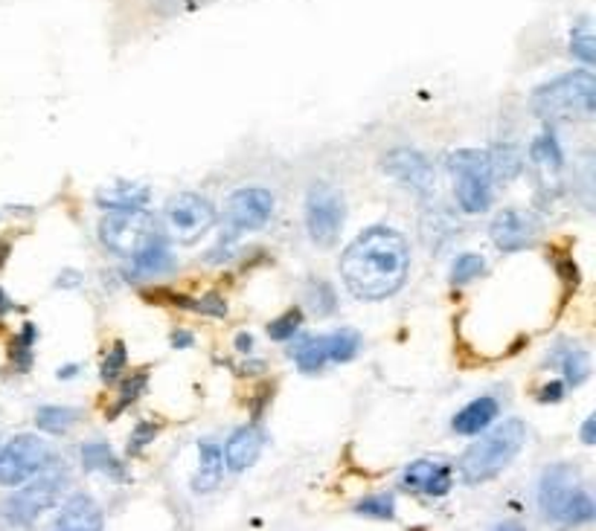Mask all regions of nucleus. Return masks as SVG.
I'll use <instances>...</instances> for the list:
<instances>
[{
	"mask_svg": "<svg viewBox=\"0 0 596 531\" xmlns=\"http://www.w3.org/2000/svg\"><path fill=\"white\" fill-rule=\"evenodd\" d=\"M410 270V247L399 229L369 227L341 256V276L358 299L378 303L399 291Z\"/></svg>",
	"mask_w": 596,
	"mask_h": 531,
	"instance_id": "f257e3e1",
	"label": "nucleus"
},
{
	"mask_svg": "<svg viewBox=\"0 0 596 531\" xmlns=\"http://www.w3.org/2000/svg\"><path fill=\"white\" fill-rule=\"evenodd\" d=\"M527 441V427L518 418H509L504 424H497L495 430L480 433V439L469 444V450L460 456L457 462V474L466 485H480V482L495 479L497 474L512 465Z\"/></svg>",
	"mask_w": 596,
	"mask_h": 531,
	"instance_id": "f03ea898",
	"label": "nucleus"
},
{
	"mask_svg": "<svg viewBox=\"0 0 596 531\" xmlns=\"http://www.w3.org/2000/svg\"><path fill=\"white\" fill-rule=\"evenodd\" d=\"M539 509L544 520H550L558 528H576L593 520V500L579 482L576 467L553 465L544 470L539 482Z\"/></svg>",
	"mask_w": 596,
	"mask_h": 531,
	"instance_id": "7ed1b4c3",
	"label": "nucleus"
},
{
	"mask_svg": "<svg viewBox=\"0 0 596 531\" xmlns=\"http://www.w3.org/2000/svg\"><path fill=\"white\" fill-rule=\"evenodd\" d=\"M532 111L547 123L558 119H588L596 111V79L591 70L565 73L541 84L532 93Z\"/></svg>",
	"mask_w": 596,
	"mask_h": 531,
	"instance_id": "20e7f679",
	"label": "nucleus"
},
{
	"mask_svg": "<svg viewBox=\"0 0 596 531\" xmlns=\"http://www.w3.org/2000/svg\"><path fill=\"white\" fill-rule=\"evenodd\" d=\"M448 172L454 175L457 203L462 212L480 215L492 207V166L488 154L477 149H460L448 157Z\"/></svg>",
	"mask_w": 596,
	"mask_h": 531,
	"instance_id": "39448f33",
	"label": "nucleus"
},
{
	"mask_svg": "<svg viewBox=\"0 0 596 531\" xmlns=\"http://www.w3.org/2000/svg\"><path fill=\"white\" fill-rule=\"evenodd\" d=\"M67 470L50 465L39 474L35 479H30L18 493H12L4 505V517L12 526H30L35 523L44 511H50L53 505L62 500V493L67 488Z\"/></svg>",
	"mask_w": 596,
	"mask_h": 531,
	"instance_id": "423d86ee",
	"label": "nucleus"
},
{
	"mask_svg": "<svg viewBox=\"0 0 596 531\" xmlns=\"http://www.w3.org/2000/svg\"><path fill=\"white\" fill-rule=\"evenodd\" d=\"M160 236L158 224L149 212L143 210H125V212H108L99 221V241L102 247L114 256L134 259L137 253L151 244Z\"/></svg>",
	"mask_w": 596,
	"mask_h": 531,
	"instance_id": "0eeeda50",
	"label": "nucleus"
},
{
	"mask_svg": "<svg viewBox=\"0 0 596 531\" xmlns=\"http://www.w3.org/2000/svg\"><path fill=\"white\" fill-rule=\"evenodd\" d=\"M50 465H56L50 444L39 436L23 433V436H15L0 448V485H23V482L44 474Z\"/></svg>",
	"mask_w": 596,
	"mask_h": 531,
	"instance_id": "6e6552de",
	"label": "nucleus"
},
{
	"mask_svg": "<svg viewBox=\"0 0 596 531\" xmlns=\"http://www.w3.org/2000/svg\"><path fill=\"white\" fill-rule=\"evenodd\" d=\"M347 218V203L332 184H312L306 195V229L317 247H335Z\"/></svg>",
	"mask_w": 596,
	"mask_h": 531,
	"instance_id": "1a4fd4ad",
	"label": "nucleus"
},
{
	"mask_svg": "<svg viewBox=\"0 0 596 531\" xmlns=\"http://www.w3.org/2000/svg\"><path fill=\"white\" fill-rule=\"evenodd\" d=\"M358 348H361V337L352 329L324 337H303L294 346V364L300 372H317L326 364H350Z\"/></svg>",
	"mask_w": 596,
	"mask_h": 531,
	"instance_id": "9d476101",
	"label": "nucleus"
},
{
	"mask_svg": "<svg viewBox=\"0 0 596 531\" xmlns=\"http://www.w3.org/2000/svg\"><path fill=\"white\" fill-rule=\"evenodd\" d=\"M166 224H169V233L177 244H195L216 227V210L207 198L184 192L166 207Z\"/></svg>",
	"mask_w": 596,
	"mask_h": 531,
	"instance_id": "9b49d317",
	"label": "nucleus"
},
{
	"mask_svg": "<svg viewBox=\"0 0 596 531\" xmlns=\"http://www.w3.org/2000/svg\"><path fill=\"white\" fill-rule=\"evenodd\" d=\"M273 195L265 189H236L224 203V224L233 233H254L271 221Z\"/></svg>",
	"mask_w": 596,
	"mask_h": 531,
	"instance_id": "f8f14e48",
	"label": "nucleus"
},
{
	"mask_svg": "<svg viewBox=\"0 0 596 531\" xmlns=\"http://www.w3.org/2000/svg\"><path fill=\"white\" fill-rule=\"evenodd\" d=\"M541 233V224L535 215L523 212V210H504L495 215L492 227H488V236H492V244L504 253H518L535 244V238Z\"/></svg>",
	"mask_w": 596,
	"mask_h": 531,
	"instance_id": "ddd939ff",
	"label": "nucleus"
},
{
	"mask_svg": "<svg viewBox=\"0 0 596 531\" xmlns=\"http://www.w3.org/2000/svg\"><path fill=\"white\" fill-rule=\"evenodd\" d=\"M381 168L399 184L410 186L416 192H428L434 186V166L425 154L413 151V149H393L390 154H384L381 160Z\"/></svg>",
	"mask_w": 596,
	"mask_h": 531,
	"instance_id": "4468645a",
	"label": "nucleus"
},
{
	"mask_svg": "<svg viewBox=\"0 0 596 531\" xmlns=\"http://www.w3.org/2000/svg\"><path fill=\"white\" fill-rule=\"evenodd\" d=\"M451 482H454L451 467L443 462H428V458L408 465L402 474V488L410 493H422V497H445L451 491Z\"/></svg>",
	"mask_w": 596,
	"mask_h": 531,
	"instance_id": "2eb2a0df",
	"label": "nucleus"
},
{
	"mask_svg": "<svg viewBox=\"0 0 596 531\" xmlns=\"http://www.w3.org/2000/svg\"><path fill=\"white\" fill-rule=\"evenodd\" d=\"M53 531H102V509L88 493H76L62 505Z\"/></svg>",
	"mask_w": 596,
	"mask_h": 531,
	"instance_id": "dca6fc26",
	"label": "nucleus"
},
{
	"mask_svg": "<svg viewBox=\"0 0 596 531\" xmlns=\"http://www.w3.org/2000/svg\"><path fill=\"white\" fill-rule=\"evenodd\" d=\"M259 450H262V433L256 427H242L228 439L221 456L233 474H242V470H247L259 458Z\"/></svg>",
	"mask_w": 596,
	"mask_h": 531,
	"instance_id": "f3484780",
	"label": "nucleus"
},
{
	"mask_svg": "<svg viewBox=\"0 0 596 531\" xmlns=\"http://www.w3.org/2000/svg\"><path fill=\"white\" fill-rule=\"evenodd\" d=\"M495 418H497L495 398H474V401H469L451 418V427H454V433H460V436H480Z\"/></svg>",
	"mask_w": 596,
	"mask_h": 531,
	"instance_id": "a211bd4d",
	"label": "nucleus"
},
{
	"mask_svg": "<svg viewBox=\"0 0 596 531\" xmlns=\"http://www.w3.org/2000/svg\"><path fill=\"white\" fill-rule=\"evenodd\" d=\"M224 476V456L216 441H201L198 444V470L193 479V491L195 493H210L212 488H219V482Z\"/></svg>",
	"mask_w": 596,
	"mask_h": 531,
	"instance_id": "6ab92c4d",
	"label": "nucleus"
},
{
	"mask_svg": "<svg viewBox=\"0 0 596 531\" xmlns=\"http://www.w3.org/2000/svg\"><path fill=\"white\" fill-rule=\"evenodd\" d=\"M99 207L108 212H125V210H143L149 201V189L143 184H128V180H117L108 189H99Z\"/></svg>",
	"mask_w": 596,
	"mask_h": 531,
	"instance_id": "aec40b11",
	"label": "nucleus"
},
{
	"mask_svg": "<svg viewBox=\"0 0 596 531\" xmlns=\"http://www.w3.org/2000/svg\"><path fill=\"white\" fill-rule=\"evenodd\" d=\"M169 268H172V253H169V244L163 241V236H158L151 244H146L131 259V273L134 276H158Z\"/></svg>",
	"mask_w": 596,
	"mask_h": 531,
	"instance_id": "412c9836",
	"label": "nucleus"
},
{
	"mask_svg": "<svg viewBox=\"0 0 596 531\" xmlns=\"http://www.w3.org/2000/svg\"><path fill=\"white\" fill-rule=\"evenodd\" d=\"M82 465H85L88 470H99V474L111 476V479H125L123 462H119L108 444H102V441H91L82 448Z\"/></svg>",
	"mask_w": 596,
	"mask_h": 531,
	"instance_id": "4be33fe9",
	"label": "nucleus"
},
{
	"mask_svg": "<svg viewBox=\"0 0 596 531\" xmlns=\"http://www.w3.org/2000/svg\"><path fill=\"white\" fill-rule=\"evenodd\" d=\"M558 366L565 369V381L570 383V386H579V383H585L588 381V375H591V360H588V352L585 348H579V346H562L558 348Z\"/></svg>",
	"mask_w": 596,
	"mask_h": 531,
	"instance_id": "5701e85b",
	"label": "nucleus"
},
{
	"mask_svg": "<svg viewBox=\"0 0 596 531\" xmlns=\"http://www.w3.org/2000/svg\"><path fill=\"white\" fill-rule=\"evenodd\" d=\"M530 160L547 168V172H558V168H562L565 154H562V149H558V140L550 128H547L541 137H535L532 149H530Z\"/></svg>",
	"mask_w": 596,
	"mask_h": 531,
	"instance_id": "b1692460",
	"label": "nucleus"
},
{
	"mask_svg": "<svg viewBox=\"0 0 596 531\" xmlns=\"http://www.w3.org/2000/svg\"><path fill=\"white\" fill-rule=\"evenodd\" d=\"M79 421V413L73 407H41L39 413H35V424L44 433H67Z\"/></svg>",
	"mask_w": 596,
	"mask_h": 531,
	"instance_id": "393cba45",
	"label": "nucleus"
},
{
	"mask_svg": "<svg viewBox=\"0 0 596 531\" xmlns=\"http://www.w3.org/2000/svg\"><path fill=\"white\" fill-rule=\"evenodd\" d=\"M488 154V166H492L495 180H512L521 172V151L515 146H495Z\"/></svg>",
	"mask_w": 596,
	"mask_h": 531,
	"instance_id": "a878e982",
	"label": "nucleus"
},
{
	"mask_svg": "<svg viewBox=\"0 0 596 531\" xmlns=\"http://www.w3.org/2000/svg\"><path fill=\"white\" fill-rule=\"evenodd\" d=\"M570 53H574L582 64H593L596 62V39L591 30V21H582L579 27L570 35Z\"/></svg>",
	"mask_w": 596,
	"mask_h": 531,
	"instance_id": "bb28decb",
	"label": "nucleus"
},
{
	"mask_svg": "<svg viewBox=\"0 0 596 531\" xmlns=\"http://www.w3.org/2000/svg\"><path fill=\"white\" fill-rule=\"evenodd\" d=\"M355 511L361 517H373V520H393L396 517V500L390 493H376L355 505Z\"/></svg>",
	"mask_w": 596,
	"mask_h": 531,
	"instance_id": "cd10ccee",
	"label": "nucleus"
},
{
	"mask_svg": "<svg viewBox=\"0 0 596 531\" xmlns=\"http://www.w3.org/2000/svg\"><path fill=\"white\" fill-rule=\"evenodd\" d=\"M483 270H486L483 256H477V253H466V256H460L454 261V270H451V285H454V287L469 285L471 279H477V276H483Z\"/></svg>",
	"mask_w": 596,
	"mask_h": 531,
	"instance_id": "c85d7f7f",
	"label": "nucleus"
},
{
	"mask_svg": "<svg viewBox=\"0 0 596 531\" xmlns=\"http://www.w3.org/2000/svg\"><path fill=\"white\" fill-rule=\"evenodd\" d=\"M39 340V331H35V325L27 322L21 329V334L15 337V346H12V364H18V369H30L32 364V346Z\"/></svg>",
	"mask_w": 596,
	"mask_h": 531,
	"instance_id": "c756f323",
	"label": "nucleus"
},
{
	"mask_svg": "<svg viewBox=\"0 0 596 531\" xmlns=\"http://www.w3.org/2000/svg\"><path fill=\"white\" fill-rule=\"evenodd\" d=\"M300 325H303V313L297 311V308H291V311H285L282 317H277L268 325V334L273 337V340L285 343V340H294L297 331H300Z\"/></svg>",
	"mask_w": 596,
	"mask_h": 531,
	"instance_id": "7c9ffc66",
	"label": "nucleus"
},
{
	"mask_svg": "<svg viewBox=\"0 0 596 531\" xmlns=\"http://www.w3.org/2000/svg\"><path fill=\"white\" fill-rule=\"evenodd\" d=\"M210 0H149V6L163 18H175V15H186V12H195L201 6H207Z\"/></svg>",
	"mask_w": 596,
	"mask_h": 531,
	"instance_id": "2f4dec72",
	"label": "nucleus"
},
{
	"mask_svg": "<svg viewBox=\"0 0 596 531\" xmlns=\"http://www.w3.org/2000/svg\"><path fill=\"white\" fill-rule=\"evenodd\" d=\"M123 369H125V346H123V343H114L111 352L105 355L102 381H105V383H117L119 375H123Z\"/></svg>",
	"mask_w": 596,
	"mask_h": 531,
	"instance_id": "473e14b6",
	"label": "nucleus"
},
{
	"mask_svg": "<svg viewBox=\"0 0 596 531\" xmlns=\"http://www.w3.org/2000/svg\"><path fill=\"white\" fill-rule=\"evenodd\" d=\"M312 305L320 311V313H329L335 308V294H332V287L326 282H317L312 285Z\"/></svg>",
	"mask_w": 596,
	"mask_h": 531,
	"instance_id": "72a5a7b5",
	"label": "nucleus"
},
{
	"mask_svg": "<svg viewBox=\"0 0 596 531\" xmlns=\"http://www.w3.org/2000/svg\"><path fill=\"white\" fill-rule=\"evenodd\" d=\"M154 436H158V424H140V427L134 430V436L128 439V453L137 456Z\"/></svg>",
	"mask_w": 596,
	"mask_h": 531,
	"instance_id": "f704fd0d",
	"label": "nucleus"
},
{
	"mask_svg": "<svg viewBox=\"0 0 596 531\" xmlns=\"http://www.w3.org/2000/svg\"><path fill=\"white\" fill-rule=\"evenodd\" d=\"M143 386H146V375H134L131 381H125V383H123V398H119V401H117L114 415L119 413V409H125V404H128V401H134V398L143 392Z\"/></svg>",
	"mask_w": 596,
	"mask_h": 531,
	"instance_id": "c9c22d12",
	"label": "nucleus"
},
{
	"mask_svg": "<svg viewBox=\"0 0 596 531\" xmlns=\"http://www.w3.org/2000/svg\"><path fill=\"white\" fill-rule=\"evenodd\" d=\"M562 398H565V386L558 383V381L544 383V390L539 392V401H541V404H556V401H562Z\"/></svg>",
	"mask_w": 596,
	"mask_h": 531,
	"instance_id": "e433bc0d",
	"label": "nucleus"
},
{
	"mask_svg": "<svg viewBox=\"0 0 596 531\" xmlns=\"http://www.w3.org/2000/svg\"><path fill=\"white\" fill-rule=\"evenodd\" d=\"M582 441H585V444H593V441H596V418H593V415H588L585 424H582Z\"/></svg>",
	"mask_w": 596,
	"mask_h": 531,
	"instance_id": "4c0bfd02",
	"label": "nucleus"
},
{
	"mask_svg": "<svg viewBox=\"0 0 596 531\" xmlns=\"http://www.w3.org/2000/svg\"><path fill=\"white\" fill-rule=\"evenodd\" d=\"M492 531H523V526H521V523H512V520H506V523H497Z\"/></svg>",
	"mask_w": 596,
	"mask_h": 531,
	"instance_id": "58836bf2",
	"label": "nucleus"
},
{
	"mask_svg": "<svg viewBox=\"0 0 596 531\" xmlns=\"http://www.w3.org/2000/svg\"><path fill=\"white\" fill-rule=\"evenodd\" d=\"M6 311H12V299L6 296V291L0 287V317H4Z\"/></svg>",
	"mask_w": 596,
	"mask_h": 531,
	"instance_id": "ea45409f",
	"label": "nucleus"
},
{
	"mask_svg": "<svg viewBox=\"0 0 596 531\" xmlns=\"http://www.w3.org/2000/svg\"><path fill=\"white\" fill-rule=\"evenodd\" d=\"M236 346L242 348V352H247L250 346H254V340H250V334H238V340H236Z\"/></svg>",
	"mask_w": 596,
	"mask_h": 531,
	"instance_id": "a19ab883",
	"label": "nucleus"
},
{
	"mask_svg": "<svg viewBox=\"0 0 596 531\" xmlns=\"http://www.w3.org/2000/svg\"><path fill=\"white\" fill-rule=\"evenodd\" d=\"M172 343H175V346H189V343H193V340H189V334H186V331H177Z\"/></svg>",
	"mask_w": 596,
	"mask_h": 531,
	"instance_id": "79ce46f5",
	"label": "nucleus"
},
{
	"mask_svg": "<svg viewBox=\"0 0 596 531\" xmlns=\"http://www.w3.org/2000/svg\"><path fill=\"white\" fill-rule=\"evenodd\" d=\"M6 256H9V244H4V241H0V268H4Z\"/></svg>",
	"mask_w": 596,
	"mask_h": 531,
	"instance_id": "37998d69",
	"label": "nucleus"
},
{
	"mask_svg": "<svg viewBox=\"0 0 596 531\" xmlns=\"http://www.w3.org/2000/svg\"><path fill=\"white\" fill-rule=\"evenodd\" d=\"M76 375V366H67V369H58V378H70Z\"/></svg>",
	"mask_w": 596,
	"mask_h": 531,
	"instance_id": "c03bdc74",
	"label": "nucleus"
}]
</instances>
